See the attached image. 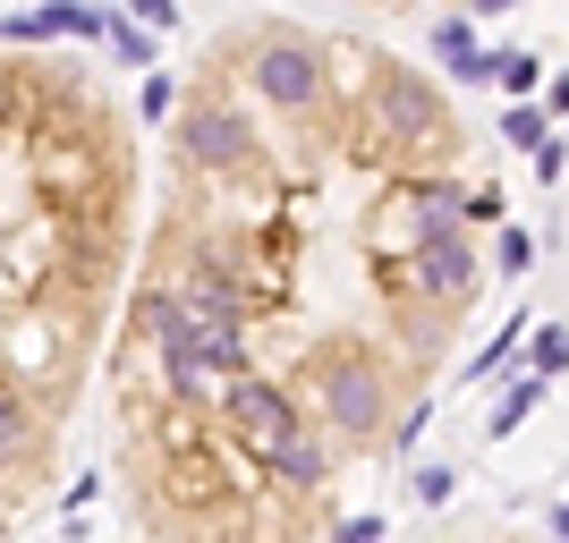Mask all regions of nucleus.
Here are the masks:
<instances>
[{
	"instance_id": "obj_1",
	"label": "nucleus",
	"mask_w": 569,
	"mask_h": 543,
	"mask_svg": "<svg viewBox=\"0 0 569 543\" xmlns=\"http://www.w3.org/2000/svg\"><path fill=\"white\" fill-rule=\"evenodd\" d=\"M315 408H323V425H332L340 442H375L382 416H391V374H382V356L323 349L315 356Z\"/></svg>"
},
{
	"instance_id": "obj_2",
	"label": "nucleus",
	"mask_w": 569,
	"mask_h": 543,
	"mask_svg": "<svg viewBox=\"0 0 569 543\" xmlns=\"http://www.w3.org/2000/svg\"><path fill=\"white\" fill-rule=\"evenodd\" d=\"M400 272H408V289H417L426 306H468V298H476V247H468V230L417 238Z\"/></svg>"
},
{
	"instance_id": "obj_3",
	"label": "nucleus",
	"mask_w": 569,
	"mask_h": 543,
	"mask_svg": "<svg viewBox=\"0 0 569 543\" xmlns=\"http://www.w3.org/2000/svg\"><path fill=\"white\" fill-rule=\"evenodd\" d=\"M247 77H256V94L272 102V111H315V102H323V60H315L307 43H263L256 60H247Z\"/></svg>"
},
{
	"instance_id": "obj_4",
	"label": "nucleus",
	"mask_w": 569,
	"mask_h": 543,
	"mask_svg": "<svg viewBox=\"0 0 569 543\" xmlns=\"http://www.w3.org/2000/svg\"><path fill=\"white\" fill-rule=\"evenodd\" d=\"M221 408H230V425L247 433V450H256V459H263L272 442H289V433H307V425H298V408H289L272 382H256V374H238Z\"/></svg>"
},
{
	"instance_id": "obj_5",
	"label": "nucleus",
	"mask_w": 569,
	"mask_h": 543,
	"mask_svg": "<svg viewBox=\"0 0 569 543\" xmlns=\"http://www.w3.org/2000/svg\"><path fill=\"white\" fill-rule=\"evenodd\" d=\"M382 119L400 128L408 144H433V137H451V111H442V94H433L417 69H391L382 77Z\"/></svg>"
},
{
	"instance_id": "obj_6",
	"label": "nucleus",
	"mask_w": 569,
	"mask_h": 543,
	"mask_svg": "<svg viewBox=\"0 0 569 543\" xmlns=\"http://www.w3.org/2000/svg\"><path fill=\"white\" fill-rule=\"evenodd\" d=\"M179 153H188L196 170H238L247 153H256V137H247V119H238V111H188Z\"/></svg>"
},
{
	"instance_id": "obj_7",
	"label": "nucleus",
	"mask_w": 569,
	"mask_h": 543,
	"mask_svg": "<svg viewBox=\"0 0 569 543\" xmlns=\"http://www.w3.org/2000/svg\"><path fill=\"white\" fill-rule=\"evenodd\" d=\"M51 34H111V18H102V9H77V0H51V9L0 18V43H51Z\"/></svg>"
},
{
	"instance_id": "obj_8",
	"label": "nucleus",
	"mask_w": 569,
	"mask_h": 543,
	"mask_svg": "<svg viewBox=\"0 0 569 543\" xmlns=\"http://www.w3.org/2000/svg\"><path fill=\"white\" fill-rule=\"evenodd\" d=\"M433 60H442L459 86H493V51L476 43V18H442L433 26Z\"/></svg>"
},
{
	"instance_id": "obj_9",
	"label": "nucleus",
	"mask_w": 569,
	"mask_h": 543,
	"mask_svg": "<svg viewBox=\"0 0 569 543\" xmlns=\"http://www.w3.org/2000/svg\"><path fill=\"white\" fill-rule=\"evenodd\" d=\"M263 467L281 475L289 493H315V484L332 475V459H323V442H315V433H289V442H272V450H263Z\"/></svg>"
},
{
	"instance_id": "obj_10",
	"label": "nucleus",
	"mask_w": 569,
	"mask_h": 543,
	"mask_svg": "<svg viewBox=\"0 0 569 543\" xmlns=\"http://www.w3.org/2000/svg\"><path fill=\"white\" fill-rule=\"evenodd\" d=\"M545 391H552V374H545V365L510 374V382H501V400H493V416H485V433H493V442H510V433H519L527 416H536V400H545Z\"/></svg>"
},
{
	"instance_id": "obj_11",
	"label": "nucleus",
	"mask_w": 569,
	"mask_h": 543,
	"mask_svg": "<svg viewBox=\"0 0 569 543\" xmlns=\"http://www.w3.org/2000/svg\"><path fill=\"white\" fill-rule=\"evenodd\" d=\"M552 137V102H510V111H501V144H510V153H536V144Z\"/></svg>"
},
{
	"instance_id": "obj_12",
	"label": "nucleus",
	"mask_w": 569,
	"mask_h": 543,
	"mask_svg": "<svg viewBox=\"0 0 569 543\" xmlns=\"http://www.w3.org/2000/svg\"><path fill=\"white\" fill-rule=\"evenodd\" d=\"M26 450H34V416H26V400H9V391H0V475L26 467Z\"/></svg>"
},
{
	"instance_id": "obj_13",
	"label": "nucleus",
	"mask_w": 569,
	"mask_h": 543,
	"mask_svg": "<svg viewBox=\"0 0 569 543\" xmlns=\"http://www.w3.org/2000/svg\"><path fill=\"white\" fill-rule=\"evenodd\" d=\"M536 77H545V60H536V51H493V86H501L510 102L536 94Z\"/></svg>"
},
{
	"instance_id": "obj_14",
	"label": "nucleus",
	"mask_w": 569,
	"mask_h": 543,
	"mask_svg": "<svg viewBox=\"0 0 569 543\" xmlns=\"http://www.w3.org/2000/svg\"><path fill=\"white\" fill-rule=\"evenodd\" d=\"M519 331H536V323H527V314H510V323H501V331H493V340H485V349H476V356H468V382H485V374H501V356L519 349Z\"/></svg>"
},
{
	"instance_id": "obj_15",
	"label": "nucleus",
	"mask_w": 569,
	"mask_h": 543,
	"mask_svg": "<svg viewBox=\"0 0 569 543\" xmlns=\"http://www.w3.org/2000/svg\"><path fill=\"white\" fill-rule=\"evenodd\" d=\"M111 51H119V60H128V69H144V60H162V51H153V26H128V18H111Z\"/></svg>"
},
{
	"instance_id": "obj_16",
	"label": "nucleus",
	"mask_w": 569,
	"mask_h": 543,
	"mask_svg": "<svg viewBox=\"0 0 569 543\" xmlns=\"http://www.w3.org/2000/svg\"><path fill=\"white\" fill-rule=\"evenodd\" d=\"M493 263H501V272H527V263H536V238H527V230H501Z\"/></svg>"
},
{
	"instance_id": "obj_17",
	"label": "nucleus",
	"mask_w": 569,
	"mask_h": 543,
	"mask_svg": "<svg viewBox=\"0 0 569 543\" xmlns=\"http://www.w3.org/2000/svg\"><path fill=\"white\" fill-rule=\"evenodd\" d=\"M451 493H459V475H451V467H417V501H426V510H442Z\"/></svg>"
},
{
	"instance_id": "obj_18",
	"label": "nucleus",
	"mask_w": 569,
	"mask_h": 543,
	"mask_svg": "<svg viewBox=\"0 0 569 543\" xmlns=\"http://www.w3.org/2000/svg\"><path fill=\"white\" fill-rule=\"evenodd\" d=\"M536 365H545V374H569V331H536Z\"/></svg>"
},
{
	"instance_id": "obj_19",
	"label": "nucleus",
	"mask_w": 569,
	"mask_h": 543,
	"mask_svg": "<svg viewBox=\"0 0 569 543\" xmlns=\"http://www.w3.org/2000/svg\"><path fill=\"white\" fill-rule=\"evenodd\" d=\"M382 535H391L382 519H340V543H382Z\"/></svg>"
},
{
	"instance_id": "obj_20",
	"label": "nucleus",
	"mask_w": 569,
	"mask_h": 543,
	"mask_svg": "<svg viewBox=\"0 0 569 543\" xmlns=\"http://www.w3.org/2000/svg\"><path fill=\"white\" fill-rule=\"evenodd\" d=\"M536 179H545V188L561 179V137H545V144H536Z\"/></svg>"
},
{
	"instance_id": "obj_21",
	"label": "nucleus",
	"mask_w": 569,
	"mask_h": 543,
	"mask_svg": "<svg viewBox=\"0 0 569 543\" xmlns=\"http://www.w3.org/2000/svg\"><path fill=\"white\" fill-rule=\"evenodd\" d=\"M128 9H137L144 26H170V0H128Z\"/></svg>"
},
{
	"instance_id": "obj_22",
	"label": "nucleus",
	"mask_w": 569,
	"mask_h": 543,
	"mask_svg": "<svg viewBox=\"0 0 569 543\" xmlns=\"http://www.w3.org/2000/svg\"><path fill=\"white\" fill-rule=\"evenodd\" d=\"M545 102H552V119H561V111H569V69H561V77H552V94H545Z\"/></svg>"
},
{
	"instance_id": "obj_23",
	"label": "nucleus",
	"mask_w": 569,
	"mask_h": 543,
	"mask_svg": "<svg viewBox=\"0 0 569 543\" xmlns=\"http://www.w3.org/2000/svg\"><path fill=\"white\" fill-rule=\"evenodd\" d=\"M501 9H519V0H468V18H501Z\"/></svg>"
},
{
	"instance_id": "obj_24",
	"label": "nucleus",
	"mask_w": 569,
	"mask_h": 543,
	"mask_svg": "<svg viewBox=\"0 0 569 543\" xmlns=\"http://www.w3.org/2000/svg\"><path fill=\"white\" fill-rule=\"evenodd\" d=\"M545 526H552V535H561V543H569V501H561V510H552V519H545Z\"/></svg>"
}]
</instances>
